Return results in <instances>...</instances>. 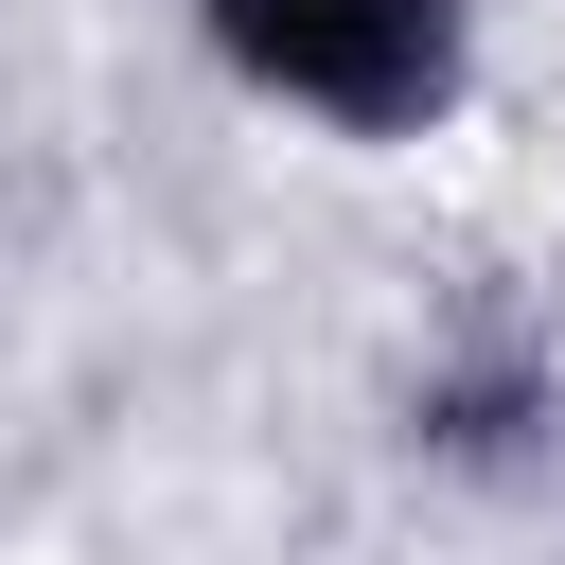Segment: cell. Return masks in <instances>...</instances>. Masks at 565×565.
I'll use <instances>...</instances> for the list:
<instances>
[{
  "mask_svg": "<svg viewBox=\"0 0 565 565\" xmlns=\"http://www.w3.org/2000/svg\"><path fill=\"white\" fill-rule=\"evenodd\" d=\"M194 53L230 71V106H265L335 159L441 141L477 106V0H194Z\"/></svg>",
  "mask_w": 565,
  "mask_h": 565,
  "instance_id": "1",
  "label": "cell"
}]
</instances>
